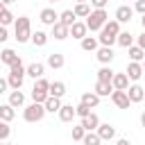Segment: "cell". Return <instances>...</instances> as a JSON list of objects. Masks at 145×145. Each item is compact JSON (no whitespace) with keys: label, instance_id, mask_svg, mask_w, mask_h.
<instances>
[{"label":"cell","instance_id":"28","mask_svg":"<svg viewBox=\"0 0 145 145\" xmlns=\"http://www.w3.org/2000/svg\"><path fill=\"white\" fill-rule=\"evenodd\" d=\"M79 102H84V104H88L91 109H95V106L100 104V95H97L95 91H88V93H84V95H82V100H79Z\"/></svg>","mask_w":145,"mask_h":145},{"label":"cell","instance_id":"51","mask_svg":"<svg viewBox=\"0 0 145 145\" xmlns=\"http://www.w3.org/2000/svg\"><path fill=\"white\" fill-rule=\"evenodd\" d=\"M48 2H52V5H54V2H61V0H48Z\"/></svg>","mask_w":145,"mask_h":145},{"label":"cell","instance_id":"50","mask_svg":"<svg viewBox=\"0 0 145 145\" xmlns=\"http://www.w3.org/2000/svg\"><path fill=\"white\" fill-rule=\"evenodd\" d=\"M75 2H77V5H79V2H88V0H75Z\"/></svg>","mask_w":145,"mask_h":145},{"label":"cell","instance_id":"37","mask_svg":"<svg viewBox=\"0 0 145 145\" xmlns=\"http://www.w3.org/2000/svg\"><path fill=\"white\" fill-rule=\"evenodd\" d=\"M9 134H11V127H9V122L0 120V140H7V138H9Z\"/></svg>","mask_w":145,"mask_h":145},{"label":"cell","instance_id":"30","mask_svg":"<svg viewBox=\"0 0 145 145\" xmlns=\"http://www.w3.org/2000/svg\"><path fill=\"white\" fill-rule=\"evenodd\" d=\"M116 43H118L120 48H127V50H129V48L134 45V34H129V32H120Z\"/></svg>","mask_w":145,"mask_h":145},{"label":"cell","instance_id":"6","mask_svg":"<svg viewBox=\"0 0 145 145\" xmlns=\"http://www.w3.org/2000/svg\"><path fill=\"white\" fill-rule=\"evenodd\" d=\"M39 20L43 23V25H54V23H59V14L52 9V7H45V9H41V14H39Z\"/></svg>","mask_w":145,"mask_h":145},{"label":"cell","instance_id":"10","mask_svg":"<svg viewBox=\"0 0 145 145\" xmlns=\"http://www.w3.org/2000/svg\"><path fill=\"white\" fill-rule=\"evenodd\" d=\"M127 77H129V82H138V79L143 77V63L129 61V66H127Z\"/></svg>","mask_w":145,"mask_h":145},{"label":"cell","instance_id":"21","mask_svg":"<svg viewBox=\"0 0 145 145\" xmlns=\"http://www.w3.org/2000/svg\"><path fill=\"white\" fill-rule=\"evenodd\" d=\"M59 23H61V25H66V27H72V23H77V16H75V11H72V9H66V11H61V14H59Z\"/></svg>","mask_w":145,"mask_h":145},{"label":"cell","instance_id":"19","mask_svg":"<svg viewBox=\"0 0 145 145\" xmlns=\"http://www.w3.org/2000/svg\"><path fill=\"white\" fill-rule=\"evenodd\" d=\"M52 70H59V68H63V63H66V59H63V54H59V52H52V54H48V61H45Z\"/></svg>","mask_w":145,"mask_h":145},{"label":"cell","instance_id":"34","mask_svg":"<svg viewBox=\"0 0 145 145\" xmlns=\"http://www.w3.org/2000/svg\"><path fill=\"white\" fill-rule=\"evenodd\" d=\"M84 145H100L102 143V138L95 134V131H86V136H84V140H82Z\"/></svg>","mask_w":145,"mask_h":145},{"label":"cell","instance_id":"15","mask_svg":"<svg viewBox=\"0 0 145 145\" xmlns=\"http://www.w3.org/2000/svg\"><path fill=\"white\" fill-rule=\"evenodd\" d=\"M86 32H88V27H86V23H82V20L72 23V27H70V36H72V39H79V41L88 36Z\"/></svg>","mask_w":145,"mask_h":145},{"label":"cell","instance_id":"44","mask_svg":"<svg viewBox=\"0 0 145 145\" xmlns=\"http://www.w3.org/2000/svg\"><path fill=\"white\" fill-rule=\"evenodd\" d=\"M136 45H138V48H143V50H145V32H143V34H140V36H136Z\"/></svg>","mask_w":145,"mask_h":145},{"label":"cell","instance_id":"41","mask_svg":"<svg viewBox=\"0 0 145 145\" xmlns=\"http://www.w3.org/2000/svg\"><path fill=\"white\" fill-rule=\"evenodd\" d=\"M88 2H91V5H93V7H95V9H104V7H106V2H109V0H88Z\"/></svg>","mask_w":145,"mask_h":145},{"label":"cell","instance_id":"25","mask_svg":"<svg viewBox=\"0 0 145 145\" xmlns=\"http://www.w3.org/2000/svg\"><path fill=\"white\" fill-rule=\"evenodd\" d=\"M43 106H45V111H48V113H59V109H61L63 104H61V97H52V95H50V97L45 100V104H43Z\"/></svg>","mask_w":145,"mask_h":145},{"label":"cell","instance_id":"14","mask_svg":"<svg viewBox=\"0 0 145 145\" xmlns=\"http://www.w3.org/2000/svg\"><path fill=\"white\" fill-rule=\"evenodd\" d=\"M131 16H134V9L127 7V5H120V7L116 9V20H118V23H129Z\"/></svg>","mask_w":145,"mask_h":145},{"label":"cell","instance_id":"35","mask_svg":"<svg viewBox=\"0 0 145 145\" xmlns=\"http://www.w3.org/2000/svg\"><path fill=\"white\" fill-rule=\"evenodd\" d=\"M11 23H16V16H14L9 9H5V11H2V16H0V25H2V27H7V25H11Z\"/></svg>","mask_w":145,"mask_h":145},{"label":"cell","instance_id":"1","mask_svg":"<svg viewBox=\"0 0 145 145\" xmlns=\"http://www.w3.org/2000/svg\"><path fill=\"white\" fill-rule=\"evenodd\" d=\"M14 39L18 43H27L32 41V23L27 16H18L16 23H14Z\"/></svg>","mask_w":145,"mask_h":145},{"label":"cell","instance_id":"23","mask_svg":"<svg viewBox=\"0 0 145 145\" xmlns=\"http://www.w3.org/2000/svg\"><path fill=\"white\" fill-rule=\"evenodd\" d=\"M18 59H20V57H18V54H16V52H14L11 48H5V50L0 52V61H2V63H7V66H11V63H16Z\"/></svg>","mask_w":145,"mask_h":145},{"label":"cell","instance_id":"40","mask_svg":"<svg viewBox=\"0 0 145 145\" xmlns=\"http://www.w3.org/2000/svg\"><path fill=\"white\" fill-rule=\"evenodd\" d=\"M134 11H138V14L143 16V14H145V0H136V2H134Z\"/></svg>","mask_w":145,"mask_h":145},{"label":"cell","instance_id":"43","mask_svg":"<svg viewBox=\"0 0 145 145\" xmlns=\"http://www.w3.org/2000/svg\"><path fill=\"white\" fill-rule=\"evenodd\" d=\"M7 88H9V82H7L5 77H0V95H2V93H7Z\"/></svg>","mask_w":145,"mask_h":145},{"label":"cell","instance_id":"11","mask_svg":"<svg viewBox=\"0 0 145 145\" xmlns=\"http://www.w3.org/2000/svg\"><path fill=\"white\" fill-rule=\"evenodd\" d=\"M111 84H113V91H127V88H129V77H127V72H116L113 79H111Z\"/></svg>","mask_w":145,"mask_h":145},{"label":"cell","instance_id":"17","mask_svg":"<svg viewBox=\"0 0 145 145\" xmlns=\"http://www.w3.org/2000/svg\"><path fill=\"white\" fill-rule=\"evenodd\" d=\"M75 116H77V111H75L72 104H63V106L59 109V120H61V122H72Z\"/></svg>","mask_w":145,"mask_h":145},{"label":"cell","instance_id":"26","mask_svg":"<svg viewBox=\"0 0 145 145\" xmlns=\"http://www.w3.org/2000/svg\"><path fill=\"white\" fill-rule=\"evenodd\" d=\"M16 118V111H14V106L7 102V104H0V120H5V122H11Z\"/></svg>","mask_w":145,"mask_h":145},{"label":"cell","instance_id":"24","mask_svg":"<svg viewBox=\"0 0 145 145\" xmlns=\"http://www.w3.org/2000/svg\"><path fill=\"white\" fill-rule=\"evenodd\" d=\"M95 93L100 97H109L113 93V84H109V82H95Z\"/></svg>","mask_w":145,"mask_h":145},{"label":"cell","instance_id":"31","mask_svg":"<svg viewBox=\"0 0 145 145\" xmlns=\"http://www.w3.org/2000/svg\"><path fill=\"white\" fill-rule=\"evenodd\" d=\"M63 93H66V84L63 82H50V95L52 97H63Z\"/></svg>","mask_w":145,"mask_h":145},{"label":"cell","instance_id":"39","mask_svg":"<svg viewBox=\"0 0 145 145\" xmlns=\"http://www.w3.org/2000/svg\"><path fill=\"white\" fill-rule=\"evenodd\" d=\"M84 136H86V129H84L82 125L72 127V140H84Z\"/></svg>","mask_w":145,"mask_h":145},{"label":"cell","instance_id":"20","mask_svg":"<svg viewBox=\"0 0 145 145\" xmlns=\"http://www.w3.org/2000/svg\"><path fill=\"white\" fill-rule=\"evenodd\" d=\"M97 48H100L97 36H86V39H82V50H84V52H97Z\"/></svg>","mask_w":145,"mask_h":145},{"label":"cell","instance_id":"2","mask_svg":"<svg viewBox=\"0 0 145 145\" xmlns=\"http://www.w3.org/2000/svg\"><path fill=\"white\" fill-rule=\"evenodd\" d=\"M25 75H27V68L23 66V61H20V59H18L16 63H11V66H9V77H7L9 88H11V91H20Z\"/></svg>","mask_w":145,"mask_h":145},{"label":"cell","instance_id":"22","mask_svg":"<svg viewBox=\"0 0 145 145\" xmlns=\"http://www.w3.org/2000/svg\"><path fill=\"white\" fill-rule=\"evenodd\" d=\"M127 54H129V61H138V63L145 61V50L138 48V45H131V48L127 50Z\"/></svg>","mask_w":145,"mask_h":145},{"label":"cell","instance_id":"49","mask_svg":"<svg viewBox=\"0 0 145 145\" xmlns=\"http://www.w3.org/2000/svg\"><path fill=\"white\" fill-rule=\"evenodd\" d=\"M5 9H7V7H5V5L0 2V16H2V11H5Z\"/></svg>","mask_w":145,"mask_h":145},{"label":"cell","instance_id":"4","mask_svg":"<svg viewBox=\"0 0 145 145\" xmlns=\"http://www.w3.org/2000/svg\"><path fill=\"white\" fill-rule=\"evenodd\" d=\"M45 113H48L45 106L39 104V102H32V104H27V106L23 109V118H25V122H41Z\"/></svg>","mask_w":145,"mask_h":145},{"label":"cell","instance_id":"27","mask_svg":"<svg viewBox=\"0 0 145 145\" xmlns=\"http://www.w3.org/2000/svg\"><path fill=\"white\" fill-rule=\"evenodd\" d=\"M9 104H11L14 109L23 106V104H25V93H23V91H11V93H9Z\"/></svg>","mask_w":145,"mask_h":145},{"label":"cell","instance_id":"5","mask_svg":"<svg viewBox=\"0 0 145 145\" xmlns=\"http://www.w3.org/2000/svg\"><path fill=\"white\" fill-rule=\"evenodd\" d=\"M111 102H113L118 109H129V106H131V100H129L127 91H113V93H111Z\"/></svg>","mask_w":145,"mask_h":145},{"label":"cell","instance_id":"16","mask_svg":"<svg viewBox=\"0 0 145 145\" xmlns=\"http://www.w3.org/2000/svg\"><path fill=\"white\" fill-rule=\"evenodd\" d=\"M97 41H100V45H104V48H111V45L118 41V36H116V34H111L109 29H104V27H102V29H100V36H97Z\"/></svg>","mask_w":145,"mask_h":145},{"label":"cell","instance_id":"18","mask_svg":"<svg viewBox=\"0 0 145 145\" xmlns=\"http://www.w3.org/2000/svg\"><path fill=\"white\" fill-rule=\"evenodd\" d=\"M52 36H54L57 41H63V39L70 36V27H66V25H61V23H54V25H52Z\"/></svg>","mask_w":145,"mask_h":145},{"label":"cell","instance_id":"46","mask_svg":"<svg viewBox=\"0 0 145 145\" xmlns=\"http://www.w3.org/2000/svg\"><path fill=\"white\" fill-rule=\"evenodd\" d=\"M0 2H2V5H5V7H9V5H14V2H16V0H0Z\"/></svg>","mask_w":145,"mask_h":145},{"label":"cell","instance_id":"8","mask_svg":"<svg viewBox=\"0 0 145 145\" xmlns=\"http://www.w3.org/2000/svg\"><path fill=\"white\" fill-rule=\"evenodd\" d=\"M95 134H97L102 140H113V138H116V127L109 125V122H100V127L95 129Z\"/></svg>","mask_w":145,"mask_h":145},{"label":"cell","instance_id":"36","mask_svg":"<svg viewBox=\"0 0 145 145\" xmlns=\"http://www.w3.org/2000/svg\"><path fill=\"white\" fill-rule=\"evenodd\" d=\"M104 29H109V32H111V34H116V36H118V34L122 32V29H120V23H118L116 18H113V20H106V25H104Z\"/></svg>","mask_w":145,"mask_h":145},{"label":"cell","instance_id":"52","mask_svg":"<svg viewBox=\"0 0 145 145\" xmlns=\"http://www.w3.org/2000/svg\"><path fill=\"white\" fill-rule=\"evenodd\" d=\"M143 72H145V61H143Z\"/></svg>","mask_w":145,"mask_h":145},{"label":"cell","instance_id":"3","mask_svg":"<svg viewBox=\"0 0 145 145\" xmlns=\"http://www.w3.org/2000/svg\"><path fill=\"white\" fill-rule=\"evenodd\" d=\"M106 20H109V14H106V9H93L84 23H86V27H88L91 32H100V29L106 25Z\"/></svg>","mask_w":145,"mask_h":145},{"label":"cell","instance_id":"45","mask_svg":"<svg viewBox=\"0 0 145 145\" xmlns=\"http://www.w3.org/2000/svg\"><path fill=\"white\" fill-rule=\"evenodd\" d=\"M116 145H131V143H129V138H118Z\"/></svg>","mask_w":145,"mask_h":145},{"label":"cell","instance_id":"13","mask_svg":"<svg viewBox=\"0 0 145 145\" xmlns=\"http://www.w3.org/2000/svg\"><path fill=\"white\" fill-rule=\"evenodd\" d=\"M79 125H82L86 131H95V129L100 127V118H97V113H93V111H91L86 118H82V122H79Z\"/></svg>","mask_w":145,"mask_h":145},{"label":"cell","instance_id":"53","mask_svg":"<svg viewBox=\"0 0 145 145\" xmlns=\"http://www.w3.org/2000/svg\"><path fill=\"white\" fill-rule=\"evenodd\" d=\"M0 145H2V140H0Z\"/></svg>","mask_w":145,"mask_h":145},{"label":"cell","instance_id":"32","mask_svg":"<svg viewBox=\"0 0 145 145\" xmlns=\"http://www.w3.org/2000/svg\"><path fill=\"white\" fill-rule=\"evenodd\" d=\"M72 11H75V16H77V18H88V14H91L93 9H91V5H88V2H79V5H75V9H72Z\"/></svg>","mask_w":145,"mask_h":145},{"label":"cell","instance_id":"47","mask_svg":"<svg viewBox=\"0 0 145 145\" xmlns=\"http://www.w3.org/2000/svg\"><path fill=\"white\" fill-rule=\"evenodd\" d=\"M140 25H143V32H145V14L140 16Z\"/></svg>","mask_w":145,"mask_h":145},{"label":"cell","instance_id":"29","mask_svg":"<svg viewBox=\"0 0 145 145\" xmlns=\"http://www.w3.org/2000/svg\"><path fill=\"white\" fill-rule=\"evenodd\" d=\"M48 39H50V36H48L43 29H36V32H32V43H34L36 48H43V45L48 43Z\"/></svg>","mask_w":145,"mask_h":145},{"label":"cell","instance_id":"7","mask_svg":"<svg viewBox=\"0 0 145 145\" xmlns=\"http://www.w3.org/2000/svg\"><path fill=\"white\" fill-rule=\"evenodd\" d=\"M127 95H129V100H131V104L134 102H143L145 100V88L140 86V84H129V88H127Z\"/></svg>","mask_w":145,"mask_h":145},{"label":"cell","instance_id":"12","mask_svg":"<svg viewBox=\"0 0 145 145\" xmlns=\"http://www.w3.org/2000/svg\"><path fill=\"white\" fill-rule=\"evenodd\" d=\"M27 75L36 82V79H41L43 75H45V63H41V61H34V63H29L27 66Z\"/></svg>","mask_w":145,"mask_h":145},{"label":"cell","instance_id":"9","mask_svg":"<svg viewBox=\"0 0 145 145\" xmlns=\"http://www.w3.org/2000/svg\"><path fill=\"white\" fill-rule=\"evenodd\" d=\"M95 57H97V61L102 63V66H109L111 61H113V48H104V45H100L97 48V52H95Z\"/></svg>","mask_w":145,"mask_h":145},{"label":"cell","instance_id":"38","mask_svg":"<svg viewBox=\"0 0 145 145\" xmlns=\"http://www.w3.org/2000/svg\"><path fill=\"white\" fill-rule=\"evenodd\" d=\"M75 111H77V116H79V118H86V116L91 113V106H88V104H84V102H79V104L75 106Z\"/></svg>","mask_w":145,"mask_h":145},{"label":"cell","instance_id":"48","mask_svg":"<svg viewBox=\"0 0 145 145\" xmlns=\"http://www.w3.org/2000/svg\"><path fill=\"white\" fill-rule=\"evenodd\" d=\"M140 125H143V127H145V111H143V113H140Z\"/></svg>","mask_w":145,"mask_h":145},{"label":"cell","instance_id":"42","mask_svg":"<svg viewBox=\"0 0 145 145\" xmlns=\"http://www.w3.org/2000/svg\"><path fill=\"white\" fill-rule=\"evenodd\" d=\"M7 39H9V32H7V27H2V25H0V43H5Z\"/></svg>","mask_w":145,"mask_h":145},{"label":"cell","instance_id":"33","mask_svg":"<svg viewBox=\"0 0 145 145\" xmlns=\"http://www.w3.org/2000/svg\"><path fill=\"white\" fill-rule=\"evenodd\" d=\"M113 70H111V66H102L100 70H97V82H109L111 84V79H113Z\"/></svg>","mask_w":145,"mask_h":145}]
</instances>
